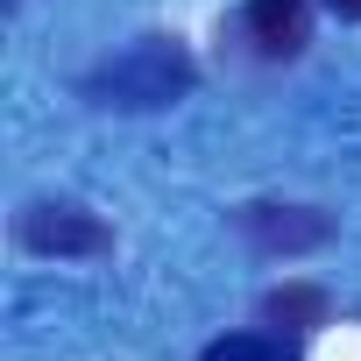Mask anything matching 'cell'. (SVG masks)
<instances>
[{
  "label": "cell",
  "instance_id": "6da1fadb",
  "mask_svg": "<svg viewBox=\"0 0 361 361\" xmlns=\"http://www.w3.org/2000/svg\"><path fill=\"white\" fill-rule=\"evenodd\" d=\"M199 85V57L177 36H135L121 50H106L92 71H78V99L99 114H163L177 99H192Z\"/></svg>",
  "mask_w": 361,
  "mask_h": 361
},
{
  "label": "cell",
  "instance_id": "7a4b0ae2",
  "mask_svg": "<svg viewBox=\"0 0 361 361\" xmlns=\"http://www.w3.org/2000/svg\"><path fill=\"white\" fill-rule=\"evenodd\" d=\"M15 241L43 262H99L114 255V227L78 199H29L15 213Z\"/></svg>",
  "mask_w": 361,
  "mask_h": 361
},
{
  "label": "cell",
  "instance_id": "3957f363",
  "mask_svg": "<svg viewBox=\"0 0 361 361\" xmlns=\"http://www.w3.org/2000/svg\"><path fill=\"white\" fill-rule=\"evenodd\" d=\"M234 227H241V241L255 248V255H319L326 241H333V220L319 213V206H283V199H248V206H234Z\"/></svg>",
  "mask_w": 361,
  "mask_h": 361
},
{
  "label": "cell",
  "instance_id": "277c9868",
  "mask_svg": "<svg viewBox=\"0 0 361 361\" xmlns=\"http://www.w3.org/2000/svg\"><path fill=\"white\" fill-rule=\"evenodd\" d=\"M234 29L262 64H290L312 43V0H241Z\"/></svg>",
  "mask_w": 361,
  "mask_h": 361
},
{
  "label": "cell",
  "instance_id": "5b68a950",
  "mask_svg": "<svg viewBox=\"0 0 361 361\" xmlns=\"http://www.w3.org/2000/svg\"><path fill=\"white\" fill-rule=\"evenodd\" d=\"M326 319H333V298L305 276H283L276 290H262V326H276V333H319Z\"/></svg>",
  "mask_w": 361,
  "mask_h": 361
},
{
  "label": "cell",
  "instance_id": "8992f818",
  "mask_svg": "<svg viewBox=\"0 0 361 361\" xmlns=\"http://www.w3.org/2000/svg\"><path fill=\"white\" fill-rule=\"evenodd\" d=\"M199 361H298V347H283L276 333H220Z\"/></svg>",
  "mask_w": 361,
  "mask_h": 361
},
{
  "label": "cell",
  "instance_id": "52a82bcc",
  "mask_svg": "<svg viewBox=\"0 0 361 361\" xmlns=\"http://www.w3.org/2000/svg\"><path fill=\"white\" fill-rule=\"evenodd\" d=\"M326 15H340V22H361V0H319Z\"/></svg>",
  "mask_w": 361,
  "mask_h": 361
}]
</instances>
